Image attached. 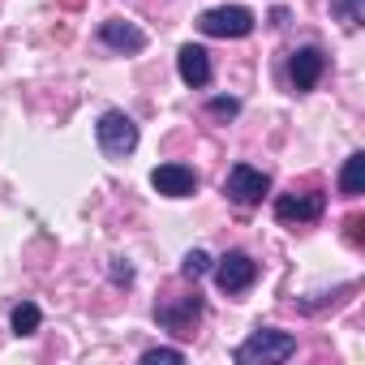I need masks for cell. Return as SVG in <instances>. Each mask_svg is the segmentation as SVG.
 Segmentation results:
<instances>
[{
	"instance_id": "9a60e30c",
	"label": "cell",
	"mask_w": 365,
	"mask_h": 365,
	"mask_svg": "<svg viewBox=\"0 0 365 365\" xmlns=\"http://www.w3.org/2000/svg\"><path fill=\"white\" fill-rule=\"evenodd\" d=\"M159 361L180 365V361H185V352H180V348H146V352H142V365H159Z\"/></svg>"
},
{
	"instance_id": "277c9868",
	"label": "cell",
	"mask_w": 365,
	"mask_h": 365,
	"mask_svg": "<svg viewBox=\"0 0 365 365\" xmlns=\"http://www.w3.org/2000/svg\"><path fill=\"white\" fill-rule=\"evenodd\" d=\"M254 14L250 9H241V5H220V9H207L202 18H198V31L202 35H211V39H245L250 31H254Z\"/></svg>"
},
{
	"instance_id": "5b68a950",
	"label": "cell",
	"mask_w": 365,
	"mask_h": 365,
	"mask_svg": "<svg viewBox=\"0 0 365 365\" xmlns=\"http://www.w3.org/2000/svg\"><path fill=\"white\" fill-rule=\"evenodd\" d=\"M254 279H258V262L250 258V254H241V250H232V254H224L220 262H215V284H220V292H245V288H254Z\"/></svg>"
},
{
	"instance_id": "4fadbf2b",
	"label": "cell",
	"mask_w": 365,
	"mask_h": 365,
	"mask_svg": "<svg viewBox=\"0 0 365 365\" xmlns=\"http://www.w3.org/2000/svg\"><path fill=\"white\" fill-rule=\"evenodd\" d=\"M39 322H43V314H39V305H35V301H18V305H14V314H9L14 335H35V331H39Z\"/></svg>"
},
{
	"instance_id": "30bf717a",
	"label": "cell",
	"mask_w": 365,
	"mask_h": 365,
	"mask_svg": "<svg viewBox=\"0 0 365 365\" xmlns=\"http://www.w3.org/2000/svg\"><path fill=\"white\" fill-rule=\"evenodd\" d=\"M176 69H180V82L185 86H194V91H202L207 82H211V56H207V48H198V43H185L176 52Z\"/></svg>"
},
{
	"instance_id": "5bb4252c",
	"label": "cell",
	"mask_w": 365,
	"mask_h": 365,
	"mask_svg": "<svg viewBox=\"0 0 365 365\" xmlns=\"http://www.w3.org/2000/svg\"><path fill=\"white\" fill-rule=\"evenodd\" d=\"M211 271V254L207 250H190L185 258H180V275H185V279H202Z\"/></svg>"
},
{
	"instance_id": "8fae6325",
	"label": "cell",
	"mask_w": 365,
	"mask_h": 365,
	"mask_svg": "<svg viewBox=\"0 0 365 365\" xmlns=\"http://www.w3.org/2000/svg\"><path fill=\"white\" fill-rule=\"evenodd\" d=\"M322 69H327V56L318 48H297L292 61H288V78H292L297 91H314L318 78H322Z\"/></svg>"
},
{
	"instance_id": "9c48e42d",
	"label": "cell",
	"mask_w": 365,
	"mask_h": 365,
	"mask_svg": "<svg viewBox=\"0 0 365 365\" xmlns=\"http://www.w3.org/2000/svg\"><path fill=\"white\" fill-rule=\"evenodd\" d=\"M99 39H103L112 52H125V56H133V52L146 48V31L133 26V22H125V18H108V22L99 26Z\"/></svg>"
},
{
	"instance_id": "6da1fadb",
	"label": "cell",
	"mask_w": 365,
	"mask_h": 365,
	"mask_svg": "<svg viewBox=\"0 0 365 365\" xmlns=\"http://www.w3.org/2000/svg\"><path fill=\"white\" fill-rule=\"evenodd\" d=\"M95 142H99V150H103L108 159L133 155V150H138V125H133V116H125L120 108H108V112L99 116V125H95Z\"/></svg>"
},
{
	"instance_id": "7c38bea8",
	"label": "cell",
	"mask_w": 365,
	"mask_h": 365,
	"mask_svg": "<svg viewBox=\"0 0 365 365\" xmlns=\"http://www.w3.org/2000/svg\"><path fill=\"white\" fill-rule=\"evenodd\" d=\"M339 194L344 198H361L365 194V155L361 150H352L344 159V168H339Z\"/></svg>"
},
{
	"instance_id": "7a4b0ae2",
	"label": "cell",
	"mask_w": 365,
	"mask_h": 365,
	"mask_svg": "<svg viewBox=\"0 0 365 365\" xmlns=\"http://www.w3.org/2000/svg\"><path fill=\"white\" fill-rule=\"evenodd\" d=\"M292 352H297V335H292V331L258 327V331L237 348V361H241V365H254V361H288Z\"/></svg>"
},
{
	"instance_id": "2e32d148",
	"label": "cell",
	"mask_w": 365,
	"mask_h": 365,
	"mask_svg": "<svg viewBox=\"0 0 365 365\" xmlns=\"http://www.w3.org/2000/svg\"><path fill=\"white\" fill-rule=\"evenodd\" d=\"M241 103L237 99H211V116H237Z\"/></svg>"
},
{
	"instance_id": "3957f363",
	"label": "cell",
	"mask_w": 365,
	"mask_h": 365,
	"mask_svg": "<svg viewBox=\"0 0 365 365\" xmlns=\"http://www.w3.org/2000/svg\"><path fill=\"white\" fill-rule=\"evenodd\" d=\"M271 190V176L254 163H232L228 176H224V194L237 202V207H258Z\"/></svg>"
},
{
	"instance_id": "ac0fdd59",
	"label": "cell",
	"mask_w": 365,
	"mask_h": 365,
	"mask_svg": "<svg viewBox=\"0 0 365 365\" xmlns=\"http://www.w3.org/2000/svg\"><path fill=\"white\" fill-rule=\"evenodd\" d=\"M352 5H361V0H352Z\"/></svg>"
},
{
	"instance_id": "ba28073f",
	"label": "cell",
	"mask_w": 365,
	"mask_h": 365,
	"mask_svg": "<svg viewBox=\"0 0 365 365\" xmlns=\"http://www.w3.org/2000/svg\"><path fill=\"white\" fill-rule=\"evenodd\" d=\"M155 318L172 331V335H194V322L202 318V297H185L180 305H155Z\"/></svg>"
},
{
	"instance_id": "e0dca14e",
	"label": "cell",
	"mask_w": 365,
	"mask_h": 365,
	"mask_svg": "<svg viewBox=\"0 0 365 365\" xmlns=\"http://www.w3.org/2000/svg\"><path fill=\"white\" fill-rule=\"evenodd\" d=\"M112 279H116V284H129V279H133V267H125V262L116 258V267H112Z\"/></svg>"
},
{
	"instance_id": "8992f818",
	"label": "cell",
	"mask_w": 365,
	"mask_h": 365,
	"mask_svg": "<svg viewBox=\"0 0 365 365\" xmlns=\"http://www.w3.org/2000/svg\"><path fill=\"white\" fill-rule=\"evenodd\" d=\"M150 185H155V194H163V198H190V194L198 190V172L185 168V163H159V168L150 172Z\"/></svg>"
},
{
	"instance_id": "52a82bcc",
	"label": "cell",
	"mask_w": 365,
	"mask_h": 365,
	"mask_svg": "<svg viewBox=\"0 0 365 365\" xmlns=\"http://www.w3.org/2000/svg\"><path fill=\"white\" fill-rule=\"evenodd\" d=\"M327 211L322 194H279L275 198V220L279 224H309Z\"/></svg>"
}]
</instances>
